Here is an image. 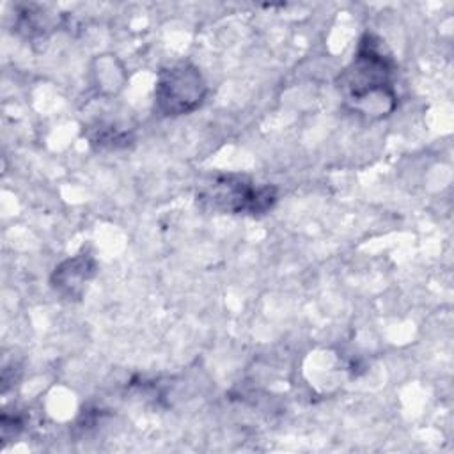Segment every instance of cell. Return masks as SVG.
<instances>
[{
  "label": "cell",
  "mask_w": 454,
  "mask_h": 454,
  "mask_svg": "<svg viewBox=\"0 0 454 454\" xmlns=\"http://www.w3.org/2000/svg\"><path fill=\"white\" fill-rule=\"evenodd\" d=\"M397 64L383 41L365 34L353 60L339 76V89L346 103L367 117H385L397 105L394 76Z\"/></svg>",
  "instance_id": "cell-1"
},
{
  "label": "cell",
  "mask_w": 454,
  "mask_h": 454,
  "mask_svg": "<svg viewBox=\"0 0 454 454\" xmlns=\"http://www.w3.org/2000/svg\"><path fill=\"white\" fill-rule=\"evenodd\" d=\"M207 94L206 80L190 62H176L158 73L154 105L161 115L176 117L197 110Z\"/></svg>",
  "instance_id": "cell-2"
},
{
  "label": "cell",
  "mask_w": 454,
  "mask_h": 454,
  "mask_svg": "<svg viewBox=\"0 0 454 454\" xmlns=\"http://www.w3.org/2000/svg\"><path fill=\"white\" fill-rule=\"evenodd\" d=\"M199 200L222 213H264L277 200L273 186H255L245 176H218L200 193Z\"/></svg>",
  "instance_id": "cell-3"
},
{
  "label": "cell",
  "mask_w": 454,
  "mask_h": 454,
  "mask_svg": "<svg viewBox=\"0 0 454 454\" xmlns=\"http://www.w3.org/2000/svg\"><path fill=\"white\" fill-rule=\"evenodd\" d=\"M96 261L90 254H78L62 261L51 273V287L67 300H80L87 282L96 275Z\"/></svg>",
  "instance_id": "cell-4"
},
{
  "label": "cell",
  "mask_w": 454,
  "mask_h": 454,
  "mask_svg": "<svg viewBox=\"0 0 454 454\" xmlns=\"http://www.w3.org/2000/svg\"><path fill=\"white\" fill-rule=\"evenodd\" d=\"M89 140L92 145H98L101 149L105 147L117 149V147H126L131 140V135L128 129L119 128L117 124L98 122L94 128H90Z\"/></svg>",
  "instance_id": "cell-5"
}]
</instances>
